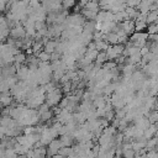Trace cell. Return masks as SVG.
I'll list each match as a JSON object with an SVG mask.
<instances>
[{"mask_svg":"<svg viewBox=\"0 0 158 158\" xmlns=\"http://www.w3.org/2000/svg\"><path fill=\"white\" fill-rule=\"evenodd\" d=\"M62 93H63V90H62L60 86H58V88H56V89H53V90L46 93V101H44V102H46L49 107L59 105L60 100L63 99V98H62Z\"/></svg>","mask_w":158,"mask_h":158,"instance_id":"cell-1","label":"cell"},{"mask_svg":"<svg viewBox=\"0 0 158 158\" xmlns=\"http://www.w3.org/2000/svg\"><path fill=\"white\" fill-rule=\"evenodd\" d=\"M123 49H125V46H123V44H121V43L110 44V46H109V48L106 49V56H107V59H109V60L117 59L118 57H121V56H122Z\"/></svg>","mask_w":158,"mask_h":158,"instance_id":"cell-2","label":"cell"},{"mask_svg":"<svg viewBox=\"0 0 158 158\" xmlns=\"http://www.w3.org/2000/svg\"><path fill=\"white\" fill-rule=\"evenodd\" d=\"M27 35H26V30H25V27H23V25L22 23H16L14 27H11L10 28V37H12V38H15V40H22V38H25Z\"/></svg>","mask_w":158,"mask_h":158,"instance_id":"cell-3","label":"cell"},{"mask_svg":"<svg viewBox=\"0 0 158 158\" xmlns=\"http://www.w3.org/2000/svg\"><path fill=\"white\" fill-rule=\"evenodd\" d=\"M63 146H62V142H60V139L59 138H54L49 144H47V157H52V156H54V154H58V152H59V149L62 148Z\"/></svg>","mask_w":158,"mask_h":158,"instance_id":"cell-4","label":"cell"},{"mask_svg":"<svg viewBox=\"0 0 158 158\" xmlns=\"http://www.w3.org/2000/svg\"><path fill=\"white\" fill-rule=\"evenodd\" d=\"M28 74H30V67L27 64H21V65H17V70H16V77L19 80L21 81H25L27 78H28Z\"/></svg>","mask_w":158,"mask_h":158,"instance_id":"cell-5","label":"cell"},{"mask_svg":"<svg viewBox=\"0 0 158 158\" xmlns=\"http://www.w3.org/2000/svg\"><path fill=\"white\" fill-rule=\"evenodd\" d=\"M73 153H74V147H72V146L70 147H62L58 152V154H60L64 158H69Z\"/></svg>","mask_w":158,"mask_h":158,"instance_id":"cell-6","label":"cell"},{"mask_svg":"<svg viewBox=\"0 0 158 158\" xmlns=\"http://www.w3.org/2000/svg\"><path fill=\"white\" fill-rule=\"evenodd\" d=\"M26 54L25 53H22L21 51L15 56V60H14V63H15V65L17 67V65H21V64H25L26 63Z\"/></svg>","mask_w":158,"mask_h":158,"instance_id":"cell-7","label":"cell"},{"mask_svg":"<svg viewBox=\"0 0 158 158\" xmlns=\"http://www.w3.org/2000/svg\"><path fill=\"white\" fill-rule=\"evenodd\" d=\"M37 57H38V59L41 60V62H51V53H48V52H46L44 49L43 51H41L38 54H36Z\"/></svg>","mask_w":158,"mask_h":158,"instance_id":"cell-8","label":"cell"},{"mask_svg":"<svg viewBox=\"0 0 158 158\" xmlns=\"http://www.w3.org/2000/svg\"><path fill=\"white\" fill-rule=\"evenodd\" d=\"M77 5V0H62V7L64 10H69Z\"/></svg>","mask_w":158,"mask_h":158,"instance_id":"cell-9","label":"cell"},{"mask_svg":"<svg viewBox=\"0 0 158 158\" xmlns=\"http://www.w3.org/2000/svg\"><path fill=\"white\" fill-rule=\"evenodd\" d=\"M90 0H77V2H78V6L80 7V9H83L88 2H89Z\"/></svg>","mask_w":158,"mask_h":158,"instance_id":"cell-10","label":"cell"},{"mask_svg":"<svg viewBox=\"0 0 158 158\" xmlns=\"http://www.w3.org/2000/svg\"><path fill=\"white\" fill-rule=\"evenodd\" d=\"M5 136H6V128L0 125V138H2V137H5Z\"/></svg>","mask_w":158,"mask_h":158,"instance_id":"cell-11","label":"cell"},{"mask_svg":"<svg viewBox=\"0 0 158 158\" xmlns=\"http://www.w3.org/2000/svg\"><path fill=\"white\" fill-rule=\"evenodd\" d=\"M19 0H7V9H10L11 5H14L15 2H17Z\"/></svg>","mask_w":158,"mask_h":158,"instance_id":"cell-12","label":"cell"}]
</instances>
